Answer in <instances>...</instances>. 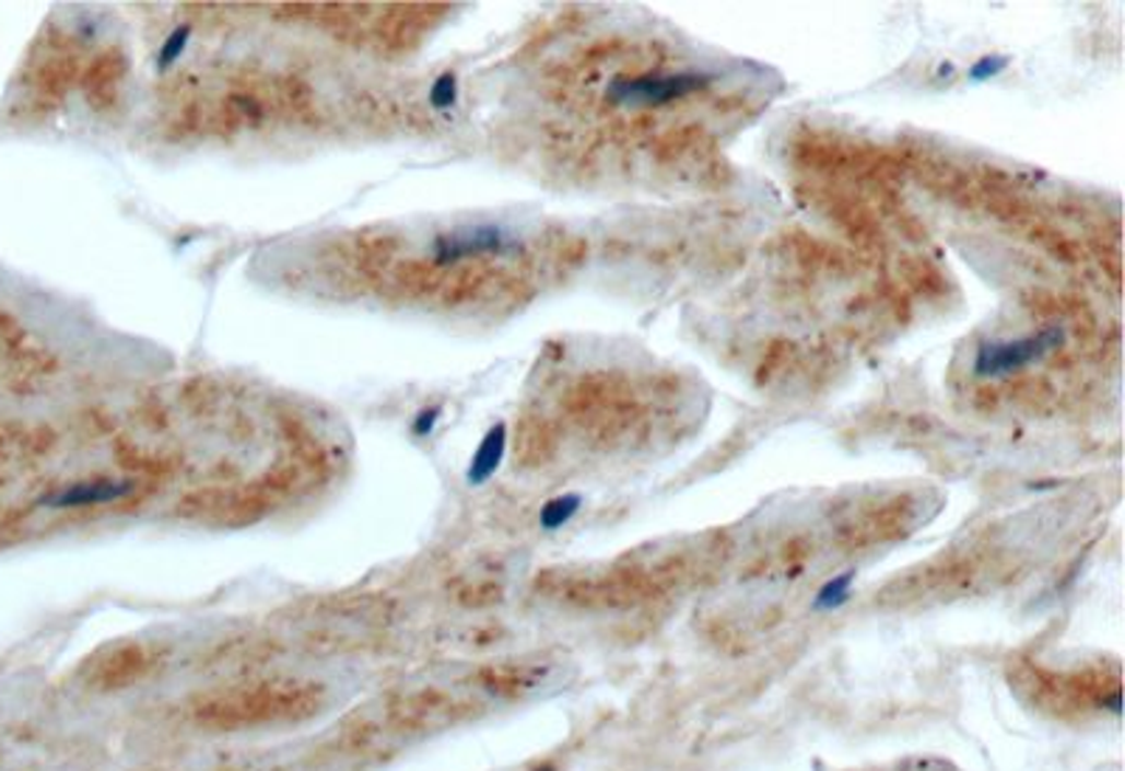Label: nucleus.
Segmentation results:
<instances>
[{
  "label": "nucleus",
  "instance_id": "obj_1",
  "mask_svg": "<svg viewBox=\"0 0 1125 771\" xmlns=\"http://www.w3.org/2000/svg\"><path fill=\"white\" fill-rule=\"evenodd\" d=\"M321 706V687L304 681H257L198 701L195 719L209 729L234 732L309 719Z\"/></svg>",
  "mask_w": 1125,
  "mask_h": 771
},
{
  "label": "nucleus",
  "instance_id": "obj_2",
  "mask_svg": "<svg viewBox=\"0 0 1125 771\" xmlns=\"http://www.w3.org/2000/svg\"><path fill=\"white\" fill-rule=\"evenodd\" d=\"M712 82V73L681 71L665 73V77H636V80H613L606 96L613 105L631 107H661L676 100H684L690 93L704 91Z\"/></svg>",
  "mask_w": 1125,
  "mask_h": 771
},
{
  "label": "nucleus",
  "instance_id": "obj_3",
  "mask_svg": "<svg viewBox=\"0 0 1125 771\" xmlns=\"http://www.w3.org/2000/svg\"><path fill=\"white\" fill-rule=\"evenodd\" d=\"M1064 341V330L1050 327L1035 336L1016 338V341H985L980 343L974 358V375L976 377H1001L1010 372H1019L1030 366L1033 361H1041L1053 350H1058Z\"/></svg>",
  "mask_w": 1125,
  "mask_h": 771
},
{
  "label": "nucleus",
  "instance_id": "obj_4",
  "mask_svg": "<svg viewBox=\"0 0 1125 771\" xmlns=\"http://www.w3.org/2000/svg\"><path fill=\"white\" fill-rule=\"evenodd\" d=\"M518 248V240L501 225H465V229L445 231L431 245V259L436 265H456L461 259L484 257V254H504Z\"/></svg>",
  "mask_w": 1125,
  "mask_h": 771
},
{
  "label": "nucleus",
  "instance_id": "obj_5",
  "mask_svg": "<svg viewBox=\"0 0 1125 771\" xmlns=\"http://www.w3.org/2000/svg\"><path fill=\"white\" fill-rule=\"evenodd\" d=\"M136 488V481L127 479H91V481H73L68 488L57 493L43 495L40 504L48 510H82V507H102V504H116L127 499Z\"/></svg>",
  "mask_w": 1125,
  "mask_h": 771
},
{
  "label": "nucleus",
  "instance_id": "obj_6",
  "mask_svg": "<svg viewBox=\"0 0 1125 771\" xmlns=\"http://www.w3.org/2000/svg\"><path fill=\"white\" fill-rule=\"evenodd\" d=\"M147 665H150V656L141 647H116L91 667V685H96L99 690H119V687H127L139 679Z\"/></svg>",
  "mask_w": 1125,
  "mask_h": 771
},
{
  "label": "nucleus",
  "instance_id": "obj_7",
  "mask_svg": "<svg viewBox=\"0 0 1125 771\" xmlns=\"http://www.w3.org/2000/svg\"><path fill=\"white\" fill-rule=\"evenodd\" d=\"M448 706L450 699L445 692L420 690L406 696V699H400L397 706H391V715H395L406 729H429V726L440 724L442 712L448 710Z\"/></svg>",
  "mask_w": 1125,
  "mask_h": 771
},
{
  "label": "nucleus",
  "instance_id": "obj_8",
  "mask_svg": "<svg viewBox=\"0 0 1125 771\" xmlns=\"http://www.w3.org/2000/svg\"><path fill=\"white\" fill-rule=\"evenodd\" d=\"M504 454H507V425L504 422H495L493 429L484 434V440L479 442L473 459L468 465V481L473 488L484 484L495 476V470L501 468L504 462Z\"/></svg>",
  "mask_w": 1125,
  "mask_h": 771
},
{
  "label": "nucleus",
  "instance_id": "obj_9",
  "mask_svg": "<svg viewBox=\"0 0 1125 771\" xmlns=\"http://www.w3.org/2000/svg\"><path fill=\"white\" fill-rule=\"evenodd\" d=\"M579 507H583V499H579L577 493H566V495H554V499H549L543 507H540V515H538V522L540 527L543 529H560V527H566L569 522H572L574 515L579 513Z\"/></svg>",
  "mask_w": 1125,
  "mask_h": 771
},
{
  "label": "nucleus",
  "instance_id": "obj_10",
  "mask_svg": "<svg viewBox=\"0 0 1125 771\" xmlns=\"http://www.w3.org/2000/svg\"><path fill=\"white\" fill-rule=\"evenodd\" d=\"M853 581H856V572H844V574H836L833 581L824 583L822 588L817 592V597H813V608L817 611H836V608H842L844 603L849 600V588H853Z\"/></svg>",
  "mask_w": 1125,
  "mask_h": 771
},
{
  "label": "nucleus",
  "instance_id": "obj_11",
  "mask_svg": "<svg viewBox=\"0 0 1125 771\" xmlns=\"http://www.w3.org/2000/svg\"><path fill=\"white\" fill-rule=\"evenodd\" d=\"M189 37H191V26H178L175 32L169 34V37H166L164 46H161V51H159V71H166V68H172V62L180 60L184 48L189 46Z\"/></svg>",
  "mask_w": 1125,
  "mask_h": 771
},
{
  "label": "nucleus",
  "instance_id": "obj_12",
  "mask_svg": "<svg viewBox=\"0 0 1125 771\" xmlns=\"http://www.w3.org/2000/svg\"><path fill=\"white\" fill-rule=\"evenodd\" d=\"M431 105L436 107V110H448V107L456 105V100H459V82H456V73H442V77H436L434 85H431Z\"/></svg>",
  "mask_w": 1125,
  "mask_h": 771
},
{
  "label": "nucleus",
  "instance_id": "obj_13",
  "mask_svg": "<svg viewBox=\"0 0 1125 771\" xmlns=\"http://www.w3.org/2000/svg\"><path fill=\"white\" fill-rule=\"evenodd\" d=\"M1010 66V60L1007 57H999V54H987V57H980V60L971 66V71H968V77L974 82H985V80H994V77H999L1005 68Z\"/></svg>",
  "mask_w": 1125,
  "mask_h": 771
},
{
  "label": "nucleus",
  "instance_id": "obj_14",
  "mask_svg": "<svg viewBox=\"0 0 1125 771\" xmlns=\"http://www.w3.org/2000/svg\"><path fill=\"white\" fill-rule=\"evenodd\" d=\"M442 417V409L440 406H429V409H422L420 414L414 417V422H411V431H414V436H429L434 434L436 429V422H440Z\"/></svg>",
  "mask_w": 1125,
  "mask_h": 771
},
{
  "label": "nucleus",
  "instance_id": "obj_15",
  "mask_svg": "<svg viewBox=\"0 0 1125 771\" xmlns=\"http://www.w3.org/2000/svg\"><path fill=\"white\" fill-rule=\"evenodd\" d=\"M951 71H954V66H951V62H946V66L940 68V77H951Z\"/></svg>",
  "mask_w": 1125,
  "mask_h": 771
},
{
  "label": "nucleus",
  "instance_id": "obj_16",
  "mask_svg": "<svg viewBox=\"0 0 1125 771\" xmlns=\"http://www.w3.org/2000/svg\"><path fill=\"white\" fill-rule=\"evenodd\" d=\"M532 771H558V769H554V766H552V763H543V766H535V769H532Z\"/></svg>",
  "mask_w": 1125,
  "mask_h": 771
}]
</instances>
